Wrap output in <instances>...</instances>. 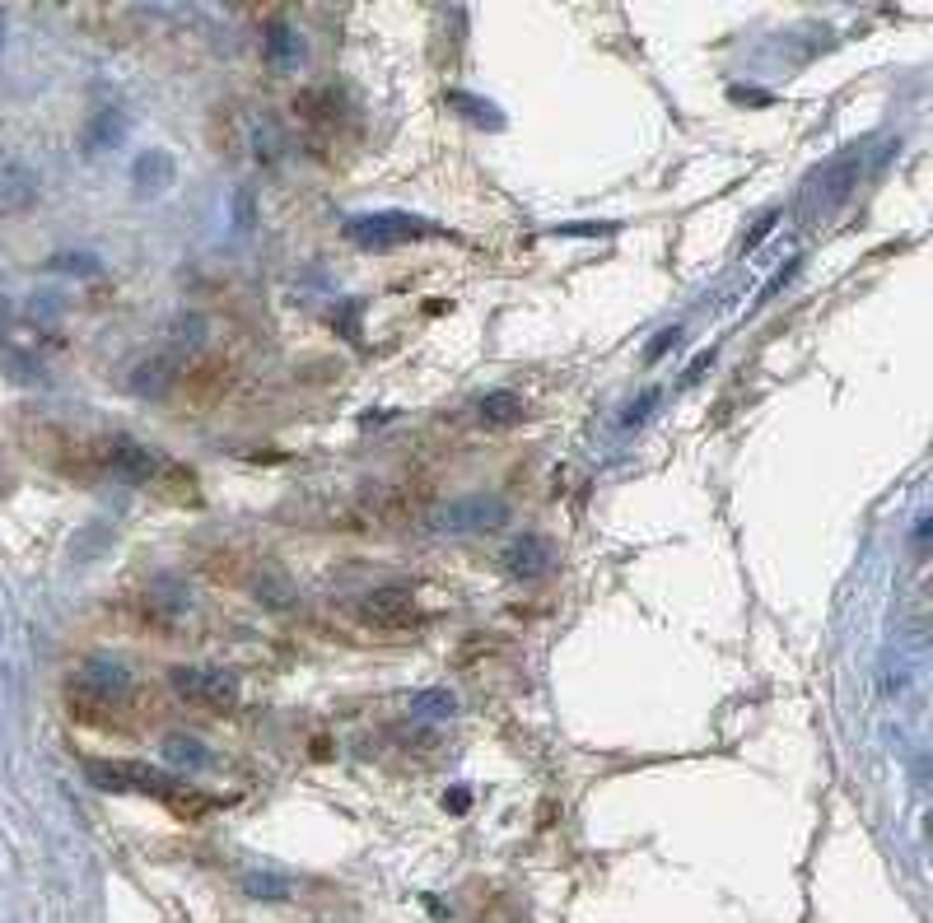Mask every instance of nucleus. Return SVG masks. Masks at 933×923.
<instances>
[{
    "instance_id": "2eb2a0df",
    "label": "nucleus",
    "mask_w": 933,
    "mask_h": 923,
    "mask_svg": "<svg viewBox=\"0 0 933 923\" xmlns=\"http://www.w3.org/2000/svg\"><path fill=\"white\" fill-rule=\"evenodd\" d=\"M523 415H527L523 397L519 393H504V387H500V393H486V397L476 401V420L486 430H509V425H519Z\"/></svg>"
},
{
    "instance_id": "7c9ffc66",
    "label": "nucleus",
    "mask_w": 933,
    "mask_h": 923,
    "mask_svg": "<svg viewBox=\"0 0 933 923\" xmlns=\"http://www.w3.org/2000/svg\"><path fill=\"white\" fill-rule=\"evenodd\" d=\"M0 47H5V24H0Z\"/></svg>"
},
{
    "instance_id": "393cba45",
    "label": "nucleus",
    "mask_w": 933,
    "mask_h": 923,
    "mask_svg": "<svg viewBox=\"0 0 933 923\" xmlns=\"http://www.w3.org/2000/svg\"><path fill=\"white\" fill-rule=\"evenodd\" d=\"M775 225H780V210H766V215H761V220L752 225V233H746V239H742V253H752V247H756L761 239H766V233H770Z\"/></svg>"
},
{
    "instance_id": "0eeeda50",
    "label": "nucleus",
    "mask_w": 933,
    "mask_h": 923,
    "mask_svg": "<svg viewBox=\"0 0 933 923\" xmlns=\"http://www.w3.org/2000/svg\"><path fill=\"white\" fill-rule=\"evenodd\" d=\"M509 523V504L500 495H462L434 513L439 531H495Z\"/></svg>"
},
{
    "instance_id": "ddd939ff",
    "label": "nucleus",
    "mask_w": 933,
    "mask_h": 923,
    "mask_svg": "<svg viewBox=\"0 0 933 923\" xmlns=\"http://www.w3.org/2000/svg\"><path fill=\"white\" fill-rule=\"evenodd\" d=\"M178 359L174 355H154V359H140L136 373H131V393L136 397H164L168 387L178 383Z\"/></svg>"
},
{
    "instance_id": "a211bd4d",
    "label": "nucleus",
    "mask_w": 933,
    "mask_h": 923,
    "mask_svg": "<svg viewBox=\"0 0 933 923\" xmlns=\"http://www.w3.org/2000/svg\"><path fill=\"white\" fill-rule=\"evenodd\" d=\"M159 751H164V760H168V765H178V770H187V774L210 770V751L201 746L196 738H182V732H174V738H164V742H159Z\"/></svg>"
},
{
    "instance_id": "1a4fd4ad",
    "label": "nucleus",
    "mask_w": 933,
    "mask_h": 923,
    "mask_svg": "<svg viewBox=\"0 0 933 923\" xmlns=\"http://www.w3.org/2000/svg\"><path fill=\"white\" fill-rule=\"evenodd\" d=\"M99 462H103L113 476L131 480V485H150L154 476H159V458H154V452H150L145 444L127 439V434H113V439H103Z\"/></svg>"
},
{
    "instance_id": "aec40b11",
    "label": "nucleus",
    "mask_w": 933,
    "mask_h": 923,
    "mask_svg": "<svg viewBox=\"0 0 933 923\" xmlns=\"http://www.w3.org/2000/svg\"><path fill=\"white\" fill-rule=\"evenodd\" d=\"M407 709H411V718H453L458 714V695L444 691V685H434V691H416L407 700Z\"/></svg>"
},
{
    "instance_id": "423d86ee",
    "label": "nucleus",
    "mask_w": 933,
    "mask_h": 923,
    "mask_svg": "<svg viewBox=\"0 0 933 923\" xmlns=\"http://www.w3.org/2000/svg\"><path fill=\"white\" fill-rule=\"evenodd\" d=\"M355 616H360L369 630H383V634H401L420 620L416 612V592L411 588H373L355 602Z\"/></svg>"
},
{
    "instance_id": "c85d7f7f",
    "label": "nucleus",
    "mask_w": 933,
    "mask_h": 923,
    "mask_svg": "<svg viewBox=\"0 0 933 923\" xmlns=\"http://www.w3.org/2000/svg\"><path fill=\"white\" fill-rule=\"evenodd\" d=\"M705 369H714V350H700V355L691 359V369L681 373V383H695V379H705Z\"/></svg>"
},
{
    "instance_id": "4be33fe9",
    "label": "nucleus",
    "mask_w": 933,
    "mask_h": 923,
    "mask_svg": "<svg viewBox=\"0 0 933 923\" xmlns=\"http://www.w3.org/2000/svg\"><path fill=\"white\" fill-rule=\"evenodd\" d=\"M448 103H458L467 117L472 121H481V127H504V117L495 113V103H486V99H476V93H462V89H448Z\"/></svg>"
},
{
    "instance_id": "7ed1b4c3",
    "label": "nucleus",
    "mask_w": 933,
    "mask_h": 923,
    "mask_svg": "<svg viewBox=\"0 0 933 923\" xmlns=\"http://www.w3.org/2000/svg\"><path fill=\"white\" fill-rule=\"evenodd\" d=\"M136 695V681H131V671L122 667V663H113V658H89V663H80V671H75V681H71V700L80 704L85 714H107V709H122Z\"/></svg>"
},
{
    "instance_id": "f03ea898",
    "label": "nucleus",
    "mask_w": 933,
    "mask_h": 923,
    "mask_svg": "<svg viewBox=\"0 0 933 923\" xmlns=\"http://www.w3.org/2000/svg\"><path fill=\"white\" fill-rule=\"evenodd\" d=\"M859 174H864V150H849V154H840V159H831L827 168H817L813 182H807V192H803V206H798L803 225H813L821 215L845 206L854 196V187H859Z\"/></svg>"
},
{
    "instance_id": "cd10ccee",
    "label": "nucleus",
    "mask_w": 933,
    "mask_h": 923,
    "mask_svg": "<svg viewBox=\"0 0 933 923\" xmlns=\"http://www.w3.org/2000/svg\"><path fill=\"white\" fill-rule=\"evenodd\" d=\"M233 225H239V229H253V192H239V196H233Z\"/></svg>"
},
{
    "instance_id": "2f4dec72",
    "label": "nucleus",
    "mask_w": 933,
    "mask_h": 923,
    "mask_svg": "<svg viewBox=\"0 0 933 923\" xmlns=\"http://www.w3.org/2000/svg\"><path fill=\"white\" fill-rule=\"evenodd\" d=\"M0 312H5V304H0Z\"/></svg>"
},
{
    "instance_id": "c756f323",
    "label": "nucleus",
    "mask_w": 933,
    "mask_h": 923,
    "mask_svg": "<svg viewBox=\"0 0 933 923\" xmlns=\"http://www.w3.org/2000/svg\"><path fill=\"white\" fill-rule=\"evenodd\" d=\"M444 807H448V811H467V807H472V793H467V789L444 793Z\"/></svg>"
},
{
    "instance_id": "6ab92c4d",
    "label": "nucleus",
    "mask_w": 933,
    "mask_h": 923,
    "mask_svg": "<svg viewBox=\"0 0 933 923\" xmlns=\"http://www.w3.org/2000/svg\"><path fill=\"white\" fill-rule=\"evenodd\" d=\"M243 896L247 900H267V905H276V900H290L294 896V882L285 877V872H243Z\"/></svg>"
},
{
    "instance_id": "5701e85b",
    "label": "nucleus",
    "mask_w": 933,
    "mask_h": 923,
    "mask_svg": "<svg viewBox=\"0 0 933 923\" xmlns=\"http://www.w3.org/2000/svg\"><path fill=\"white\" fill-rule=\"evenodd\" d=\"M47 266H52V271H66V275H99L103 271V261L93 253H56Z\"/></svg>"
},
{
    "instance_id": "b1692460",
    "label": "nucleus",
    "mask_w": 933,
    "mask_h": 923,
    "mask_svg": "<svg viewBox=\"0 0 933 923\" xmlns=\"http://www.w3.org/2000/svg\"><path fill=\"white\" fill-rule=\"evenodd\" d=\"M677 341H681V326H663V332H659V336H653V341H649V350H644V359H649V364H659V359H663L667 350H673V346H677Z\"/></svg>"
},
{
    "instance_id": "9d476101",
    "label": "nucleus",
    "mask_w": 933,
    "mask_h": 923,
    "mask_svg": "<svg viewBox=\"0 0 933 923\" xmlns=\"http://www.w3.org/2000/svg\"><path fill=\"white\" fill-rule=\"evenodd\" d=\"M500 565H504V574H509V578H519V584H537V578H547V574H551L555 551H551V541H547V537L527 531V537H519V541H509V546H504Z\"/></svg>"
},
{
    "instance_id": "f257e3e1",
    "label": "nucleus",
    "mask_w": 933,
    "mask_h": 923,
    "mask_svg": "<svg viewBox=\"0 0 933 923\" xmlns=\"http://www.w3.org/2000/svg\"><path fill=\"white\" fill-rule=\"evenodd\" d=\"M434 233H444V229L420 220V215H407V210H379V215H355V220H346V239L355 247H365V253H393L401 243L434 239Z\"/></svg>"
},
{
    "instance_id": "412c9836",
    "label": "nucleus",
    "mask_w": 933,
    "mask_h": 923,
    "mask_svg": "<svg viewBox=\"0 0 933 923\" xmlns=\"http://www.w3.org/2000/svg\"><path fill=\"white\" fill-rule=\"evenodd\" d=\"M201 341H206V318L187 312V318H174V322H168V350H174V355L196 350Z\"/></svg>"
},
{
    "instance_id": "9b49d317",
    "label": "nucleus",
    "mask_w": 933,
    "mask_h": 923,
    "mask_svg": "<svg viewBox=\"0 0 933 923\" xmlns=\"http://www.w3.org/2000/svg\"><path fill=\"white\" fill-rule=\"evenodd\" d=\"M290 107L308 131H336L341 121H346V103H341V93H332V89H304Z\"/></svg>"
},
{
    "instance_id": "bb28decb",
    "label": "nucleus",
    "mask_w": 933,
    "mask_h": 923,
    "mask_svg": "<svg viewBox=\"0 0 933 923\" xmlns=\"http://www.w3.org/2000/svg\"><path fill=\"white\" fill-rule=\"evenodd\" d=\"M798 266H803V261H798V257H793V261L784 266V271H780V275H775V280H770V285H766V290H761V304H770V299H775V294H780V290L789 285V280H793V275H798Z\"/></svg>"
},
{
    "instance_id": "4468645a",
    "label": "nucleus",
    "mask_w": 933,
    "mask_h": 923,
    "mask_svg": "<svg viewBox=\"0 0 933 923\" xmlns=\"http://www.w3.org/2000/svg\"><path fill=\"white\" fill-rule=\"evenodd\" d=\"M174 154L168 150H145L140 159L131 164V182H136V192L145 196V192H164L168 182H174Z\"/></svg>"
},
{
    "instance_id": "f8f14e48",
    "label": "nucleus",
    "mask_w": 933,
    "mask_h": 923,
    "mask_svg": "<svg viewBox=\"0 0 933 923\" xmlns=\"http://www.w3.org/2000/svg\"><path fill=\"white\" fill-rule=\"evenodd\" d=\"M261 56H267L271 70H299V61H304L299 28L285 24V20H271L267 28H261Z\"/></svg>"
},
{
    "instance_id": "dca6fc26",
    "label": "nucleus",
    "mask_w": 933,
    "mask_h": 923,
    "mask_svg": "<svg viewBox=\"0 0 933 923\" xmlns=\"http://www.w3.org/2000/svg\"><path fill=\"white\" fill-rule=\"evenodd\" d=\"M122 136H127V113H122V107H99V113H93V121L85 127V154L113 150Z\"/></svg>"
},
{
    "instance_id": "f3484780",
    "label": "nucleus",
    "mask_w": 933,
    "mask_h": 923,
    "mask_svg": "<svg viewBox=\"0 0 933 923\" xmlns=\"http://www.w3.org/2000/svg\"><path fill=\"white\" fill-rule=\"evenodd\" d=\"M253 598H257L261 606H267V612H290V606H299V588H294L280 569H271V565H267V569H261V574L253 578Z\"/></svg>"
},
{
    "instance_id": "a878e982",
    "label": "nucleus",
    "mask_w": 933,
    "mask_h": 923,
    "mask_svg": "<svg viewBox=\"0 0 933 923\" xmlns=\"http://www.w3.org/2000/svg\"><path fill=\"white\" fill-rule=\"evenodd\" d=\"M659 397H663L659 387H649V393H644V397H640V401H635L630 411H626V420H621V425H640V420H644V415L653 411V406H659Z\"/></svg>"
},
{
    "instance_id": "39448f33",
    "label": "nucleus",
    "mask_w": 933,
    "mask_h": 923,
    "mask_svg": "<svg viewBox=\"0 0 933 923\" xmlns=\"http://www.w3.org/2000/svg\"><path fill=\"white\" fill-rule=\"evenodd\" d=\"M430 499H434V480H383L365 495L360 513L379 527H401V523L420 518L430 509Z\"/></svg>"
},
{
    "instance_id": "6e6552de",
    "label": "nucleus",
    "mask_w": 933,
    "mask_h": 923,
    "mask_svg": "<svg viewBox=\"0 0 933 923\" xmlns=\"http://www.w3.org/2000/svg\"><path fill=\"white\" fill-rule=\"evenodd\" d=\"M233 387V364L229 359H201V364H187L178 373V397L192 406V411H206Z\"/></svg>"
},
{
    "instance_id": "20e7f679",
    "label": "nucleus",
    "mask_w": 933,
    "mask_h": 923,
    "mask_svg": "<svg viewBox=\"0 0 933 923\" xmlns=\"http://www.w3.org/2000/svg\"><path fill=\"white\" fill-rule=\"evenodd\" d=\"M168 685L178 691V700L196 704V709H215V714H229L239 704V677L225 667H206V663H178L168 667Z\"/></svg>"
}]
</instances>
